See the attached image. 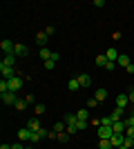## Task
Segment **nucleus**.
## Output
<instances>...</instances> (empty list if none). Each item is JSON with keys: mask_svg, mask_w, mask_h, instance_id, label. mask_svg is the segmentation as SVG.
<instances>
[{"mask_svg": "<svg viewBox=\"0 0 134 149\" xmlns=\"http://www.w3.org/2000/svg\"><path fill=\"white\" fill-rule=\"evenodd\" d=\"M78 82H81V87H89V85H92V76L89 74H81L78 76Z\"/></svg>", "mask_w": 134, "mask_h": 149, "instance_id": "12", "label": "nucleus"}, {"mask_svg": "<svg viewBox=\"0 0 134 149\" xmlns=\"http://www.w3.org/2000/svg\"><path fill=\"white\" fill-rule=\"evenodd\" d=\"M58 140H60V143H67V140H69V134H67V131L58 134Z\"/></svg>", "mask_w": 134, "mask_h": 149, "instance_id": "32", "label": "nucleus"}, {"mask_svg": "<svg viewBox=\"0 0 134 149\" xmlns=\"http://www.w3.org/2000/svg\"><path fill=\"white\" fill-rule=\"evenodd\" d=\"M76 118L87 123V120H89V109H78V111H76Z\"/></svg>", "mask_w": 134, "mask_h": 149, "instance_id": "17", "label": "nucleus"}, {"mask_svg": "<svg viewBox=\"0 0 134 149\" xmlns=\"http://www.w3.org/2000/svg\"><path fill=\"white\" fill-rule=\"evenodd\" d=\"M123 113H125V109L116 107V109H114V113H112V123H119V120H123Z\"/></svg>", "mask_w": 134, "mask_h": 149, "instance_id": "13", "label": "nucleus"}, {"mask_svg": "<svg viewBox=\"0 0 134 149\" xmlns=\"http://www.w3.org/2000/svg\"><path fill=\"white\" fill-rule=\"evenodd\" d=\"M116 65H121V67H128V65H130V58L125 56V54H121V56H119V60H116Z\"/></svg>", "mask_w": 134, "mask_h": 149, "instance_id": "25", "label": "nucleus"}, {"mask_svg": "<svg viewBox=\"0 0 134 149\" xmlns=\"http://www.w3.org/2000/svg\"><path fill=\"white\" fill-rule=\"evenodd\" d=\"M125 71H128V74H134V65H132V62H130L128 67H125Z\"/></svg>", "mask_w": 134, "mask_h": 149, "instance_id": "42", "label": "nucleus"}, {"mask_svg": "<svg viewBox=\"0 0 134 149\" xmlns=\"http://www.w3.org/2000/svg\"><path fill=\"white\" fill-rule=\"evenodd\" d=\"M20 87H22V76H16V78H11V80H9V91L18 93Z\"/></svg>", "mask_w": 134, "mask_h": 149, "instance_id": "5", "label": "nucleus"}, {"mask_svg": "<svg viewBox=\"0 0 134 149\" xmlns=\"http://www.w3.org/2000/svg\"><path fill=\"white\" fill-rule=\"evenodd\" d=\"M0 149H11V145H0Z\"/></svg>", "mask_w": 134, "mask_h": 149, "instance_id": "45", "label": "nucleus"}, {"mask_svg": "<svg viewBox=\"0 0 134 149\" xmlns=\"http://www.w3.org/2000/svg\"><path fill=\"white\" fill-rule=\"evenodd\" d=\"M27 54H29V47H27V45L16 42V47H13V56H16V58H25Z\"/></svg>", "mask_w": 134, "mask_h": 149, "instance_id": "4", "label": "nucleus"}, {"mask_svg": "<svg viewBox=\"0 0 134 149\" xmlns=\"http://www.w3.org/2000/svg\"><path fill=\"white\" fill-rule=\"evenodd\" d=\"M128 98H130V102H132V105H134V89H132V91L128 93Z\"/></svg>", "mask_w": 134, "mask_h": 149, "instance_id": "43", "label": "nucleus"}, {"mask_svg": "<svg viewBox=\"0 0 134 149\" xmlns=\"http://www.w3.org/2000/svg\"><path fill=\"white\" fill-rule=\"evenodd\" d=\"M65 131H67V134H69V136H74V134H76V125H67V129H65Z\"/></svg>", "mask_w": 134, "mask_h": 149, "instance_id": "33", "label": "nucleus"}, {"mask_svg": "<svg viewBox=\"0 0 134 149\" xmlns=\"http://www.w3.org/2000/svg\"><path fill=\"white\" fill-rule=\"evenodd\" d=\"M87 125H89V123H85V120H78V123H76V129H78V131H83Z\"/></svg>", "mask_w": 134, "mask_h": 149, "instance_id": "35", "label": "nucleus"}, {"mask_svg": "<svg viewBox=\"0 0 134 149\" xmlns=\"http://www.w3.org/2000/svg\"><path fill=\"white\" fill-rule=\"evenodd\" d=\"M112 129H114V134H125V129H128V127H125V123H123V120H119V123L112 125Z\"/></svg>", "mask_w": 134, "mask_h": 149, "instance_id": "14", "label": "nucleus"}, {"mask_svg": "<svg viewBox=\"0 0 134 149\" xmlns=\"http://www.w3.org/2000/svg\"><path fill=\"white\" fill-rule=\"evenodd\" d=\"M7 91H9V80L2 78V80H0V93H7Z\"/></svg>", "mask_w": 134, "mask_h": 149, "instance_id": "26", "label": "nucleus"}, {"mask_svg": "<svg viewBox=\"0 0 134 149\" xmlns=\"http://www.w3.org/2000/svg\"><path fill=\"white\" fill-rule=\"evenodd\" d=\"M13 47H16V45H13L11 40H7V38H5V40H2V42H0V49L5 51L7 56H9V54H13Z\"/></svg>", "mask_w": 134, "mask_h": 149, "instance_id": "8", "label": "nucleus"}, {"mask_svg": "<svg viewBox=\"0 0 134 149\" xmlns=\"http://www.w3.org/2000/svg\"><path fill=\"white\" fill-rule=\"evenodd\" d=\"M119 56H121V54H119V51H116L114 47H112V49H107V51H105V58H107L109 62H116V60H119Z\"/></svg>", "mask_w": 134, "mask_h": 149, "instance_id": "10", "label": "nucleus"}, {"mask_svg": "<svg viewBox=\"0 0 134 149\" xmlns=\"http://www.w3.org/2000/svg\"><path fill=\"white\" fill-rule=\"evenodd\" d=\"M27 105H29V102H27V100L18 98V100H16V105H13V107H16V109H18V111H25V109H27Z\"/></svg>", "mask_w": 134, "mask_h": 149, "instance_id": "20", "label": "nucleus"}, {"mask_svg": "<svg viewBox=\"0 0 134 149\" xmlns=\"http://www.w3.org/2000/svg\"><path fill=\"white\" fill-rule=\"evenodd\" d=\"M94 7H105V0H94Z\"/></svg>", "mask_w": 134, "mask_h": 149, "instance_id": "41", "label": "nucleus"}, {"mask_svg": "<svg viewBox=\"0 0 134 149\" xmlns=\"http://www.w3.org/2000/svg\"><path fill=\"white\" fill-rule=\"evenodd\" d=\"M65 125H76L78 123V118H76V113H65Z\"/></svg>", "mask_w": 134, "mask_h": 149, "instance_id": "19", "label": "nucleus"}, {"mask_svg": "<svg viewBox=\"0 0 134 149\" xmlns=\"http://www.w3.org/2000/svg\"><path fill=\"white\" fill-rule=\"evenodd\" d=\"M16 60H18V58L13 56V54H9V56H5V60H2V65H9V67H13V65H16Z\"/></svg>", "mask_w": 134, "mask_h": 149, "instance_id": "23", "label": "nucleus"}, {"mask_svg": "<svg viewBox=\"0 0 134 149\" xmlns=\"http://www.w3.org/2000/svg\"><path fill=\"white\" fill-rule=\"evenodd\" d=\"M98 147L101 149H114L112 147V140H98Z\"/></svg>", "mask_w": 134, "mask_h": 149, "instance_id": "27", "label": "nucleus"}, {"mask_svg": "<svg viewBox=\"0 0 134 149\" xmlns=\"http://www.w3.org/2000/svg\"><path fill=\"white\" fill-rule=\"evenodd\" d=\"M27 127H29L32 131H40V129H43V127H40V120H38V118H29V120H27Z\"/></svg>", "mask_w": 134, "mask_h": 149, "instance_id": "11", "label": "nucleus"}, {"mask_svg": "<svg viewBox=\"0 0 134 149\" xmlns=\"http://www.w3.org/2000/svg\"><path fill=\"white\" fill-rule=\"evenodd\" d=\"M65 129H67V125H65V120H58V123L54 125V131H56V134H63Z\"/></svg>", "mask_w": 134, "mask_h": 149, "instance_id": "21", "label": "nucleus"}, {"mask_svg": "<svg viewBox=\"0 0 134 149\" xmlns=\"http://www.w3.org/2000/svg\"><path fill=\"white\" fill-rule=\"evenodd\" d=\"M47 33H45V31H38V33H36V42L40 45V47H45V45H47Z\"/></svg>", "mask_w": 134, "mask_h": 149, "instance_id": "15", "label": "nucleus"}, {"mask_svg": "<svg viewBox=\"0 0 134 149\" xmlns=\"http://www.w3.org/2000/svg\"><path fill=\"white\" fill-rule=\"evenodd\" d=\"M128 105H130V98H128V93H121V96H116V107L125 109Z\"/></svg>", "mask_w": 134, "mask_h": 149, "instance_id": "9", "label": "nucleus"}, {"mask_svg": "<svg viewBox=\"0 0 134 149\" xmlns=\"http://www.w3.org/2000/svg\"><path fill=\"white\" fill-rule=\"evenodd\" d=\"M109 140H112V147H114V149H119L123 143H125V134H114V136L109 138Z\"/></svg>", "mask_w": 134, "mask_h": 149, "instance_id": "6", "label": "nucleus"}, {"mask_svg": "<svg viewBox=\"0 0 134 149\" xmlns=\"http://www.w3.org/2000/svg\"><path fill=\"white\" fill-rule=\"evenodd\" d=\"M96 136H98V140H109V138L114 136V129L107 127V125H98L96 127Z\"/></svg>", "mask_w": 134, "mask_h": 149, "instance_id": "1", "label": "nucleus"}, {"mask_svg": "<svg viewBox=\"0 0 134 149\" xmlns=\"http://www.w3.org/2000/svg\"><path fill=\"white\" fill-rule=\"evenodd\" d=\"M94 98L96 100H98V102H103V100H105V98H107V89H96V96H94Z\"/></svg>", "mask_w": 134, "mask_h": 149, "instance_id": "18", "label": "nucleus"}, {"mask_svg": "<svg viewBox=\"0 0 134 149\" xmlns=\"http://www.w3.org/2000/svg\"><path fill=\"white\" fill-rule=\"evenodd\" d=\"M123 123H125V127H134V113H130L128 118H123Z\"/></svg>", "mask_w": 134, "mask_h": 149, "instance_id": "28", "label": "nucleus"}, {"mask_svg": "<svg viewBox=\"0 0 134 149\" xmlns=\"http://www.w3.org/2000/svg\"><path fill=\"white\" fill-rule=\"evenodd\" d=\"M67 89H69V91H78V89H81V82H78V78H72V80L67 82Z\"/></svg>", "mask_w": 134, "mask_h": 149, "instance_id": "16", "label": "nucleus"}, {"mask_svg": "<svg viewBox=\"0 0 134 149\" xmlns=\"http://www.w3.org/2000/svg\"><path fill=\"white\" fill-rule=\"evenodd\" d=\"M96 65H98V67H103V69H105V65H107V58H105V54H101V56H96Z\"/></svg>", "mask_w": 134, "mask_h": 149, "instance_id": "24", "label": "nucleus"}, {"mask_svg": "<svg viewBox=\"0 0 134 149\" xmlns=\"http://www.w3.org/2000/svg\"><path fill=\"white\" fill-rule=\"evenodd\" d=\"M16 100H18V96H16L13 91L2 93V102H5V105H16Z\"/></svg>", "mask_w": 134, "mask_h": 149, "instance_id": "7", "label": "nucleus"}, {"mask_svg": "<svg viewBox=\"0 0 134 149\" xmlns=\"http://www.w3.org/2000/svg\"><path fill=\"white\" fill-rule=\"evenodd\" d=\"M54 31H56V29H54V27H51V25H49V27H45V33H47V36H51Z\"/></svg>", "mask_w": 134, "mask_h": 149, "instance_id": "39", "label": "nucleus"}, {"mask_svg": "<svg viewBox=\"0 0 134 149\" xmlns=\"http://www.w3.org/2000/svg\"><path fill=\"white\" fill-rule=\"evenodd\" d=\"M0 74H2V78H5V80H11V78H16V69L0 62Z\"/></svg>", "mask_w": 134, "mask_h": 149, "instance_id": "2", "label": "nucleus"}, {"mask_svg": "<svg viewBox=\"0 0 134 149\" xmlns=\"http://www.w3.org/2000/svg\"><path fill=\"white\" fill-rule=\"evenodd\" d=\"M32 134L34 131L29 129V127H22V129L18 131V143H29V140H32Z\"/></svg>", "mask_w": 134, "mask_h": 149, "instance_id": "3", "label": "nucleus"}, {"mask_svg": "<svg viewBox=\"0 0 134 149\" xmlns=\"http://www.w3.org/2000/svg\"><path fill=\"white\" fill-rule=\"evenodd\" d=\"M38 140H43V136H40L38 131H34V134H32V140H29V143H38Z\"/></svg>", "mask_w": 134, "mask_h": 149, "instance_id": "34", "label": "nucleus"}, {"mask_svg": "<svg viewBox=\"0 0 134 149\" xmlns=\"http://www.w3.org/2000/svg\"><path fill=\"white\" fill-rule=\"evenodd\" d=\"M11 149H27V147H22V143H13Z\"/></svg>", "mask_w": 134, "mask_h": 149, "instance_id": "40", "label": "nucleus"}, {"mask_svg": "<svg viewBox=\"0 0 134 149\" xmlns=\"http://www.w3.org/2000/svg\"><path fill=\"white\" fill-rule=\"evenodd\" d=\"M125 136H130V138H134V127H128V129H125Z\"/></svg>", "mask_w": 134, "mask_h": 149, "instance_id": "38", "label": "nucleus"}, {"mask_svg": "<svg viewBox=\"0 0 134 149\" xmlns=\"http://www.w3.org/2000/svg\"><path fill=\"white\" fill-rule=\"evenodd\" d=\"M114 67H116V62H109V60H107V65H105V69H107V71H114Z\"/></svg>", "mask_w": 134, "mask_h": 149, "instance_id": "36", "label": "nucleus"}, {"mask_svg": "<svg viewBox=\"0 0 134 149\" xmlns=\"http://www.w3.org/2000/svg\"><path fill=\"white\" fill-rule=\"evenodd\" d=\"M101 125H107V127H112V125H114V123H112V116H103V118H101Z\"/></svg>", "mask_w": 134, "mask_h": 149, "instance_id": "29", "label": "nucleus"}, {"mask_svg": "<svg viewBox=\"0 0 134 149\" xmlns=\"http://www.w3.org/2000/svg\"><path fill=\"white\" fill-rule=\"evenodd\" d=\"M51 54H54V51H49V49H47V47H40V58H43L45 62H47V60H49V58H51Z\"/></svg>", "mask_w": 134, "mask_h": 149, "instance_id": "22", "label": "nucleus"}, {"mask_svg": "<svg viewBox=\"0 0 134 149\" xmlns=\"http://www.w3.org/2000/svg\"><path fill=\"white\" fill-rule=\"evenodd\" d=\"M34 113L43 116V113H45V105H36V107H34Z\"/></svg>", "mask_w": 134, "mask_h": 149, "instance_id": "31", "label": "nucleus"}, {"mask_svg": "<svg viewBox=\"0 0 134 149\" xmlns=\"http://www.w3.org/2000/svg\"><path fill=\"white\" fill-rule=\"evenodd\" d=\"M119 149H132V147H130V145H125V143H123V145H121V147H119Z\"/></svg>", "mask_w": 134, "mask_h": 149, "instance_id": "44", "label": "nucleus"}, {"mask_svg": "<svg viewBox=\"0 0 134 149\" xmlns=\"http://www.w3.org/2000/svg\"><path fill=\"white\" fill-rule=\"evenodd\" d=\"M96 105H98V100H96V98H89L87 100V107H96Z\"/></svg>", "mask_w": 134, "mask_h": 149, "instance_id": "37", "label": "nucleus"}, {"mask_svg": "<svg viewBox=\"0 0 134 149\" xmlns=\"http://www.w3.org/2000/svg\"><path fill=\"white\" fill-rule=\"evenodd\" d=\"M54 67H56V60H51V58H49V60L45 62V69H47V71H51Z\"/></svg>", "mask_w": 134, "mask_h": 149, "instance_id": "30", "label": "nucleus"}]
</instances>
